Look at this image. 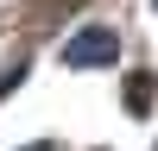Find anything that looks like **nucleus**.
<instances>
[{"label":"nucleus","instance_id":"nucleus-1","mask_svg":"<svg viewBox=\"0 0 158 151\" xmlns=\"http://www.w3.org/2000/svg\"><path fill=\"white\" fill-rule=\"evenodd\" d=\"M114 57H120V32H108V25H82V32L63 38V63L70 69H101Z\"/></svg>","mask_w":158,"mask_h":151},{"label":"nucleus","instance_id":"nucleus-2","mask_svg":"<svg viewBox=\"0 0 158 151\" xmlns=\"http://www.w3.org/2000/svg\"><path fill=\"white\" fill-rule=\"evenodd\" d=\"M32 151H44V145H32Z\"/></svg>","mask_w":158,"mask_h":151},{"label":"nucleus","instance_id":"nucleus-3","mask_svg":"<svg viewBox=\"0 0 158 151\" xmlns=\"http://www.w3.org/2000/svg\"><path fill=\"white\" fill-rule=\"evenodd\" d=\"M152 6H158V0H152Z\"/></svg>","mask_w":158,"mask_h":151}]
</instances>
